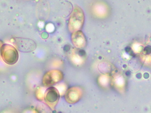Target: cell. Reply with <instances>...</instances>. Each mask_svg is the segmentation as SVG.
Returning a JSON list of instances; mask_svg holds the SVG:
<instances>
[{"label":"cell","instance_id":"1","mask_svg":"<svg viewBox=\"0 0 151 113\" xmlns=\"http://www.w3.org/2000/svg\"><path fill=\"white\" fill-rule=\"evenodd\" d=\"M84 16L82 10L78 6L74 7L69 20L68 28L71 32L80 31L84 23Z\"/></svg>","mask_w":151,"mask_h":113},{"label":"cell","instance_id":"2","mask_svg":"<svg viewBox=\"0 0 151 113\" xmlns=\"http://www.w3.org/2000/svg\"><path fill=\"white\" fill-rule=\"evenodd\" d=\"M1 54L4 62L8 65L16 64L19 59L17 49L9 44H3L1 48Z\"/></svg>","mask_w":151,"mask_h":113},{"label":"cell","instance_id":"3","mask_svg":"<svg viewBox=\"0 0 151 113\" xmlns=\"http://www.w3.org/2000/svg\"><path fill=\"white\" fill-rule=\"evenodd\" d=\"M12 40L16 48L20 52L30 53L34 51L37 48L35 42L29 39L15 37Z\"/></svg>","mask_w":151,"mask_h":113},{"label":"cell","instance_id":"4","mask_svg":"<svg viewBox=\"0 0 151 113\" xmlns=\"http://www.w3.org/2000/svg\"><path fill=\"white\" fill-rule=\"evenodd\" d=\"M60 98V92L56 88L50 87L45 90L44 100L45 104L51 109H55Z\"/></svg>","mask_w":151,"mask_h":113},{"label":"cell","instance_id":"5","mask_svg":"<svg viewBox=\"0 0 151 113\" xmlns=\"http://www.w3.org/2000/svg\"><path fill=\"white\" fill-rule=\"evenodd\" d=\"M64 77L63 73L59 70H51L44 75L42 83L45 87H52L62 81Z\"/></svg>","mask_w":151,"mask_h":113},{"label":"cell","instance_id":"6","mask_svg":"<svg viewBox=\"0 0 151 113\" xmlns=\"http://www.w3.org/2000/svg\"><path fill=\"white\" fill-rule=\"evenodd\" d=\"M83 95V91L80 87H73L66 92L65 98L67 103L74 104L80 101Z\"/></svg>","mask_w":151,"mask_h":113},{"label":"cell","instance_id":"7","mask_svg":"<svg viewBox=\"0 0 151 113\" xmlns=\"http://www.w3.org/2000/svg\"><path fill=\"white\" fill-rule=\"evenodd\" d=\"M71 39L74 46L77 48H83L86 44V36L81 31L73 33L72 35Z\"/></svg>","mask_w":151,"mask_h":113}]
</instances>
